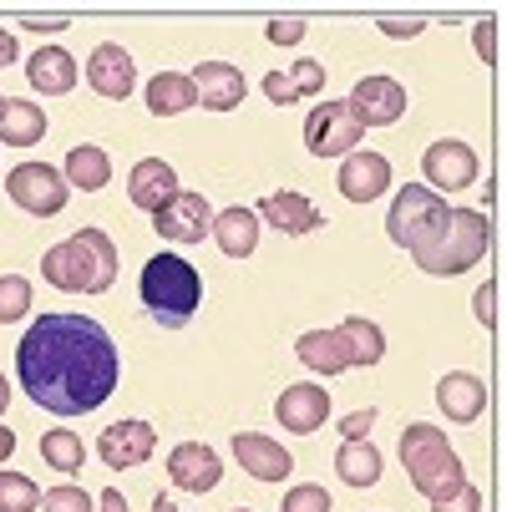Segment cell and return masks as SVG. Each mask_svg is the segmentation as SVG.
Instances as JSON below:
<instances>
[{
    "instance_id": "obj_39",
    "label": "cell",
    "mask_w": 507,
    "mask_h": 512,
    "mask_svg": "<svg viewBox=\"0 0 507 512\" xmlns=\"http://www.w3.org/2000/svg\"><path fill=\"white\" fill-rule=\"evenodd\" d=\"M472 310H477V325H497V284L487 279V284H477V295H472Z\"/></svg>"
},
{
    "instance_id": "obj_19",
    "label": "cell",
    "mask_w": 507,
    "mask_h": 512,
    "mask_svg": "<svg viewBox=\"0 0 507 512\" xmlns=\"http://www.w3.org/2000/svg\"><path fill=\"white\" fill-rule=\"evenodd\" d=\"M127 198H132L142 213L168 208V203L178 198V173H173V163H163V158H142V163L127 173Z\"/></svg>"
},
{
    "instance_id": "obj_11",
    "label": "cell",
    "mask_w": 507,
    "mask_h": 512,
    "mask_svg": "<svg viewBox=\"0 0 507 512\" xmlns=\"http://www.w3.org/2000/svg\"><path fill=\"white\" fill-rule=\"evenodd\" d=\"M153 229H158L163 244H198L213 229V203L203 193H183L178 188V198L153 213Z\"/></svg>"
},
{
    "instance_id": "obj_36",
    "label": "cell",
    "mask_w": 507,
    "mask_h": 512,
    "mask_svg": "<svg viewBox=\"0 0 507 512\" xmlns=\"http://www.w3.org/2000/svg\"><path fill=\"white\" fill-rule=\"evenodd\" d=\"M264 36H269V46H295L305 36V16H274L264 26Z\"/></svg>"
},
{
    "instance_id": "obj_20",
    "label": "cell",
    "mask_w": 507,
    "mask_h": 512,
    "mask_svg": "<svg viewBox=\"0 0 507 512\" xmlns=\"http://www.w3.org/2000/svg\"><path fill=\"white\" fill-rule=\"evenodd\" d=\"M391 188V163L381 153H345L340 163V193L350 203H376Z\"/></svg>"
},
{
    "instance_id": "obj_9",
    "label": "cell",
    "mask_w": 507,
    "mask_h": 512,
    "mask_svg": "<svg viewBox=\"0 0 507 512\" xmlns=\"http://www.w3.org/2000/svg\"><path fill=\"white\" fill-rule=\"evenodd\" d=\"M421 173H426V188L431 193H457L467 183H477V153L467 148L462 137H442V142H431V148L421 153Z\"/></svg>"
},
{
    "instance_id": "obj_45",
    "label": "cell",
    "mask_w": 507,
    "mask_h": 512,
    "mask_svg": "<svg viewBox=\"0 0 507 512\" xmlns=\"http://www.w3.org/2000/svg\"><path fill=\"white\" fill-rule=\"evenodd\" d=\"M97 512H127V497H122V487H107V492H102V502H97Z\"/></svg>"
},
{
    "instance_id": "obj_6",
    "label": "cell",
    "mask_w": 507,
    "mask_h": 512,
    "mask_svg": "<svg viewBox=\"0 0 507 512\" xmlns=\"http://www.w3.org/2000/svg\"><path fill=\"white\" fill-rule=\"evenodd\" d=\"M447 218V203L431 193L426 183H406L401 193H396V203H391V213H386V234H391V244H401V249H416L431 229H437Z\"/></svg>"
},
{
    "instance_id": "obj_17",
    "label": "cell",
    "mask_w": 507,
    "mask_h": 512,
    "mask_svg": "<svg viewBox=\"0 0 507 512\" xmlns=\"http://www.w3.org/2000/svg\"><path fill=\"white\" fill-rule=\"evenodd\" d=\"M229 447H234L239 467H244L249 477H259V482H284V477H289V467H295L289 447H279L274 436H264V431H239Z\"/></svg>"
},
{
    "instance_id": "obj_32",
    "label": "cell",
    "mask_w": 507,
    "mask_h": 512,
    "mask_svg": "<svg viewBox=\"0 0 507 512\" xmlns=\"http://www.w3.org/2000/svg\"><path fill=\"white\" fill-rule=\"evenodd\" d=\"M31 315V284L21 274H0V325H16Z\"/></svg>"
},
{
    "instance_id": "obj_5",
    "label": "cell",
    "mask_w": 507,
    "mask_h": 512,
    "mask_svg": "<svg viewBox=\"0 0 507 512\" xmlns=\"http://www.w3.org/2000/svg\"><path fill=\"white\" fill-rule=\"evenodd\" d=\"M401 467L411 477V487L431 502H442L452 497L467 477H462V457L457 447L447 442V431L442 426H431V421H411L401 431Z\"/></svg>"
},
{
    "instance_id": "obj_21",
    "label": "cell",
    "mask_w": 507,
    "mask_h": 512,
    "mask_svg": "<svg viewBox=\"0 0 507 512\" xmlns=\"http://www.w3.org/2000/svg\"><path fill=\"white\" fill-rule=\"evenodd\" d=\"M26 82L41 92V97H66L77 87V61H71L66 46H41L31 61H26Z\"/></svg>"
},
{
    "instance_id": "obj_4",
    "label": "cell",
    "mask_w": 507,
    "mask_h": 512,
    "mask_svg": "<svg viewBox=\"0 0 507 512\" xmlns=\"http://www.w3.org/2000/svg\"><path fill=\"white\" fill-rule=\"evenodd\" d=\"M137 289H142V310H148L163 330L188 325L203 305V274L183 254H153L148 264H142Z\"/></svg>"
},
{
    "instance_id": "obj_24",
    "label": "cell",
    "mask_w": 507,
    "mask_h": 512,
    "mask_svg": "<svg viewBox=\"0 0 507 512\" xmlns=\"http://www.w3.org/2000/svg\"><path fill=\"white\" fill-rule=\"evenodd\" d=\"M295 355H300L305 371H315V376H340V371H350V355H345V345H340L335 330H305V335L295 340Z\"/></svg>"
},
{
    "instance_id": "obj_14",
    "label": "cell",
    "mask_w": 507,
    "mask_h": 512,
    "mask_svg": "<svg viewBox=\"0 0 507 512\" xmlns=\"http://www.w3.org/2000/svg\"><path fill=\"white\" fill-rule=\"evenodd\" d=\"M188 77H193V92H198V102L208 112H234L244 102V92H249L244 71L234 61H198Z\"/></svg>"
},
{
    "instance_id": "obj_15",
    "label": "cell",
    "mask_w": 507,
    "mask_h": 512,
    "mask_svg": "<svg viewBox=\"0 0 507 512\" xmlns=\"http://www.w3.org/2000/svg\"><path fill=\"white\" fill-rule=\"evenodd\" d=\"M87 82H92L97 97L127 102L132 87H137V66H132V56H127L117 41H102V46L87 56Z\"/></svg>"
},
{
    "instance_id": "obj_28",
    "label": "cell",
    "mask_w": 507,
    "mask_h": 512,
    "mask_svg": "<svg viewBox=\"0 0 507 512\" xmlns=\"http://www.w3.org/2000/svg\"><path fill=\"white\" fill-rule=\"evenodd\" d=\"M188 107H198V92H193L188 71H158V77L148 82V112L153 117H178Z\"/></svg>"
},
{
    "instance_id": "obj_33",
    "label": "cell",
    "mask_w": 507,
    "mask_h": 512,
    "mask_svg": "<svg viewBox=\"0 0 507 512\" xmlns=\"http://www.w3.org/2000/svg\"><path fill=\"white\" fill-rule=\"evenodd\" d=\"M279 507L284 512H330V492L320 482H305V487H289Z\"/></svg>"
},
{
    "instance_id": "obj_31",
    "label": "cell",
    "mask_w": 507,
    "mask_h": 512,
    "mask_svg": "<svg viewBox=\"0 0 507 512\" xmlns=\"http://www.w3.org/2000/svg\"><path fill=\"white\" fill-rule=\"evenodd\" d=\"M41 487L21 472H0V512H36Z\"/></svg>"
},
{
    "instance_id": "obj_47",
    "label": "cell",
    "mask_w": 507,
    "mask_h": 512,
    "mask_svg": "<svg viewBox=\"0 0 507 512\" xmlns=\"http://www.w3.org/2000/svg\"><path fill=\"white\" fill-rule=\"evenodd\" d=\"M153 512H188V507H178L173 497H153Z\"/></svg>"
},
{
    "instance_id": "obj_35",
    "label": "cell",
    "mask_w": 507,
    "mask_h": 512,
    "mask_svg": "<svg viewBox=\"0 0 507 512\" xmlns=\"http://www.w3.org/2000/svg\"><path fill=\"white\" fill-rule=\"evenodd\" d=\"M284 77H289V87H295V97H315V92L325 87V66L310 61V56H300L295 71H284Z\"/></svg>"
},
{
    "instance_id": "obj_2",
    "label": "cell",
    "mask_w": 507,
    "mask_h": 512,
    "mask_svg": "<svg viewBox=\"0 0 507 512\" xmlns=\"http://www.w3.org/2000/svg\"><path fill=\"white\" fill-rule=\"evenodd\" d=\"M41 274L66 295H107L117 284V244L107 239V229H77L41 254Z\"/></svg>"
},
{
    "instance_id": "obj_46",
    "label": "cell",
    "mask_w": 507,
    "mask_h": 512,
    "mask_svg": "<svg viewBox=\"0 0 507 512\" xmlns=\"http://www.w3.org/2000/svg\"><path fill=\"white\" fill-rule=\"evenodd\" d=\"M11 452H16V431L0 426V462H11Z\"/></svg>"
},
{
    "instance_id": "obj_42",
    "label": "cell",
    "mask_w": 507,
    "mask_h": 512,
    "mask_svg": "<svg viewBox=\"0 0 507 512\" xmlns=\"http://www.w3.org/2000/svg\"><path fill=\"white\" fill-rule=\"evenodd\" d=\"M264 97H269V102H279V107L295 102V87H289L284 71H269V77H264Z\"/></svg>"
},
{
    "instance_id": "obj_29",
    "label": "cell",
    "mask_w": 507,
    "mask_h": 512,
    "mask_svg": "<svg viewBox=\"0 0 507 512\" xmlns=\"http://www.w3.org/2000/svg\"><path fill=\"white\" fill-rule=\"evenodd\" d=\"M335 472H340L345 487H376L381 472H386V462H381V452L371 442H345L335 452Z\"/></svg>"
},
{
    "instance_id": "obj_34",
    "label": "cell",
    "mask_w": 507,
    "mask_h": 512,
    "mask_svg": "<svg viewBox=\"0 0 507 512\" xmlns=\"http://www.w3.org/2000/svg\"><path fill=\"white\" fill-rule=\"evenodd\" d=\"M41 507H46V512H97V502H92L87 487H51V492L41 497Z\"/></svg>"
},
{
    "instance_id": "obj_30",
    "label": "cell",
    "mask_w": 507,
    "mask_h": 512,
    "mask_svg": "<svg viewBox=\"0 0 507 512\" xmlns=\"http://www.w3.org/2000/svg\"><path fill=\"white\" fill-rule=\"evenodd\" d=\"M41 457H46V467H56V472H82L87 447H82V436H77V431L56 426V431L41 436Z\"/></svg>"
},
{
    "instance_id": "obj_16",
    "label": "cell",
    "mask_w": 507,
    "mask_h": 512,
    "mask_svg": "<svg viewBox=\"0 0 507 512\" xmlns=\"http://www.w3.org/2000/svg\"><path fill=\"white\" fill-rule=\"evenodd\" d=\"M274 416H279V426H284V431L310 436V431H320V426H325V416H330V396H325V386H310V381L284 386V391H279V401H274Z\"/></svg>"
},
{
    "instance_id": "obj_27",
    "label": "cell",
    "mask_w": 507,
    "mask_h": 512,
    "mask_svg": "<svg viewBox=\"0 0 507 512\" xmlns=\"http://www.w3.org/2000/svg\"><path fill=\"white\" fill-rule=\"evenodd\" d=\"M335 335H340V345H345V355H350V371H355V365H381V355H386V335H381L376 320L350 315L345 325H335Z\"/></svg>"
},
{
    "instance_id": "obj_44",
    "label": "cell",
    "mask_w": 507,
    "mask_h": 512,
    "mask_svg": "<svg viewBox=\"0 0 507 512\" xmlns=\"http://www.w3.org/2000/svg\"><path fill=\"white\" fill-rule=\"evenodd\" d=\"M16 56H21V41H16V36H11L6 26H0V66H11Z\"/></svg>"
},
{
    "instance_id": "obj_7",
    "label": "cell",
    "mask_w": 507,
    "mask_h": 512,
    "mask_svg": "<svg viewBox=\"0 0 507 512\" xmlns=\"http://www.w3.org/2000/svg\"><path fill=\"white\" fill-rule=\"evenodd\" d=\"M360 117L350 112V102H320L310 117H305V148L315 158H345L355 153V142H360Z\"/></svg>"
},
{
    "instance_id": "obj_12",
    "label": "cell",
    "mask_w": 507,
    "mask_h": 512,
    "mask_svg": "<svg viewBox=\"0 0 507 512\" xmlns=\"http://www.w3.org/2000/svg\"><path fill=\"white\" fill-rule=\"evenodd\" d=\"M153 447H158V436H153L148 421H112V426L97 436V457H102L107 467H117V472L142 467V462L153 457Z\"/></svg>"
},
{
    "instance_id": "obj_37",
    "label": "cell",
    "mask_w": 507,
    "mask_h": 512,
    "mask_svg": "<svg viewBox=\"0 0 507 512\" xmlns=\"http://www.w3.org/2000/svg\"><path fill=\"white\" fill-rule=\"evenodd\" d=\"M431 512H482V492L472 487V482H462L452 497H442V502H431Z\"/></svg>"
},
{
    "instance_id": "obj_41",
    "label": "cell",
    "mask_w": 507,
    "mask_h": 512,
    "mask_svg": "<svg viewBox=\"0 0 507 512\" xmlns=\"http://www.w3.org/2000/svg\"><path fill=\"white\" fill-rule=\"evenodd\" d=\"M376 26H381L386 36H396V41H406V36H416V31H421L426 21H421V16H381Z\"/></svg>"
},
{
    "instance_id": "obj_23",
    "label": "cell",
    "mask_w": 507,
    "mask_h": 512,
    "mask_svg": "<svg viewBox=\"0 0 507 512\" xmlns=\"http://www.w3.org/2000/svg\"><path fill=\"white\" fill-rule=\"evenodd\" d=\"M213 239L229 259H249L259 249V213L254 208H224L213 213Z\"/></svg>"
},
{
    "instance_id": "obj_18",
    "label": "cell",
    "mask_w": 507,
    "mask_h": 512,
    "mask_svg": "<svg viewBox=\"0 0 507 512\" xmlns=\"http://www.w3.org/2000/svg\"><path fill=\"white\" fill-rule=\"evenodd\" d=\"M259 224H274L279 234H289V239H305V234H315V229H325V213L305 198V193H269L264 203H259Z\"/></svg>"
},
{
    "instance_id": "obj_26",
    "label": "cell",
    "mask_w": 507,
    "mask_h": 512,
    "mask_svg": "<svg viewBox=\"0 0 507 512\" xmlns=\"http://www.w3.org/2000/svg\"><path fill=\"white\" fill-rule=\"evenodd\" d=\"M46 112L36 102H6L0 107V142L6 148H36V142L46 137Z\"/></svg>"
},
{
    "instance_id": "obj_8",
    "label": "cell",
    "mask_w": 507,
    "mask_h": 512,
    "mask_svg": "<svg viewBox=\"0 0 507 512\" xmlns=\"http://www.w3.org/2000/svg\"><path fill=\"white\" fill-rule=\"evenodd\" d=\"M6 193H11V203H21L36 218H51V213L66 208V178L51 163H21V168H11Z\"/></svg>"
},
{
    "instance_id": "obj_49",
    "label": "cell",
    "mask_w": 507,
    "mask_h": 512,
    "mask_svg": "<svg viewBox=\"0 0 507 512\" xmlns=\"http://www.w3.org/2000/svg\"><path fill=\"white\" fill-rule=\"evenodd\" d=\"M0 107H6V97H0Z\"/></svg>"
},
{
    "instance_id": "obj_22",
    "label": "cell",
    "mask_w": 507,
    "mask_h": 512,
    "mask_svg": "<svg viewBox=\"0 0 507 512\" xmlns=\"http://www.w3.org/2000/svg\"><path fill=\"white\" fill-rule=\"evenodd\" d=\"M437 406L447 411V421L467 426V421H477L487 411V386L477 376H467V371H452V376L437 381Z\"/></svg>"
},
{
    "instance_id": "obj_3",
    "label": "cell",
    "mask_w": 507,
    "mask_h": 512,
    "mask_svg": "<svg viewBox=\"0 0 507 512\" xmlns=\"http://www.w3.org/2000/svg\"><path fill=\"white\" fill-rule=\"evenodd\" d=\"M487 249H492L487 213H482V208H447V218L411 249V259H416L421 274L452 279V274H467Z\"/></svg>"
},
{
    "instance_id": "obj_48",
    "label": "cell",
    "mask_w": 507,
    "mask_h": 512,
    "mask_svg": "<svg viewBox=\"0 0 507 512\" xmlns=\"http://www.w3.org/2000/svg\"><path fill=\"white\" fill-rule=\"evenodd\" d=\"M6 406H11V381L0 376V411H6Z\"/></svg>"
},
{
    "instance_id": "obj_13",
    "label": "cell",
    "mask_w": 507,
    "mask_h": 512,
    "mask_svg": "<svg viewBox=\"0 0 507 512\" xmlns=\"http://www.w3.org/2000/svg\"><path fill=\"white\" fill-rule=\"evenodd\" d=\"M168 482L203 497V492H213L224 482V462H219V452L203 447V442H183V447L168 452Z\"/></svg>"
},
{
    "instance_id": "obj_43",
    "label": "cell",
    "mask_w": 507,
    "mask_h": 512,
    "mask_svg": "<svg viewBox=\"0 0 507 512\" xmlns=\"http://www.w3.org/2000/svg\"><path fill=\"white\" fill-rule=\"evenodd\" d=\"M21 26H26V31H66L71 16H21Z\"/></svg>"
},
{
    "instance_id": "obj_1",
    "label": "cell",
    "mask_w": 507,
    "mask_h": 512,
    "mask_svg": "<svg viewBox=\"0 0 507 512\" xmlns=\"http://www.w3.org/2000/svg\"><path fill=\"white\" fill-rule=\"evenodd\" d=\"M16 376L21 391L56 416H87L97 406H107V396L122 381V360L112 335L71 310H51L41 315L21 345H16Z\"/></svg>"
},
{
    "instance_id": "obj_10",
    "label": "cell",
    "mask_w": 507,
    "mask_h": 512,
    "mask_svg": "<svg viewBox=\"0 0 507 512\" xmlns=\"http://www.w3.org/2000/svg\"><path fill=\"white\" fill-rule=\"evenodd\" d=\"M345 102L360 117V127H391L406 117V87L396 77H360Z\"/></svg>"
},
{
    "instance_id": "obj_25",
    "label": "cell",
    "mask_w": 507,
    "mask_h": 512,
    "mask_svg": "<svg viewBox=\"0 0 507 512\" xmlns=\"http://www.w3.org/2000/svg\"><path fill=\"white\" fill-rule=\"evenodd\" d=\"M66 188H82V193H97L112 183V158L97 148V142H77V148L66 153Z\"/></svg>"
},
{
    "instance_id": "obj_40",
    "label": "cell",
    "mask_w": 507,
    "mask_h": 512,
    "mask_svg": "<svg viewBox=\"0 0 507 512\" xmlns=\"http://www.w3.org/2000/svg\"><path fill=\"white\" fill-rule=\"evenodd\" d=\"M472 46H477V56H482V61H487V66H492V61H497V21H492V16H487V21H477V26H472Z\"/></svg>"
},
{
    "instance_id": "obj_38",
    "label": "cell",
    "mask_w": 507,
    "mask_h": 512,
    "mask_svg": "<svg viewBox=\"0 0 507 512\" xmlns=\"http://www.w3.org/2000/svg\"><path fill=\"white\" fill-rule=\"evenodd\" d=\"M371 426H376V406L340 416V436H345V442H371Z\"/></svg>"
},
{
    "instance_id": "obj_50",
    "label": "cell",
    "mask_w": 507,
    "mask_h": 512,
    "mask_svg": "<svg viewBox=\"0 0 507 512\" xmlns=\"http://www.w3.org/2000/svg\"><path fill=\"white\" fill-rule=\"evenodd\" d=\"M234 512H244V507H234Z\"/></svg>"
}]
</instances>
